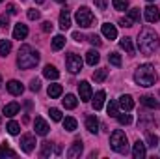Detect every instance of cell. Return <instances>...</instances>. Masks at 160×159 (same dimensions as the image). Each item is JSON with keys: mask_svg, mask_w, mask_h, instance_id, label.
I'll return each mask as SVG.
<instances>
[{"mask_svg": "<svg viewBox=\"0 0 160 159\" xmlns=\"http://www.w3.org/2000/svg\"><path fill=\"white\" fill-rule=\"evenodd\" d=\"M36 148V137L34 135H22L21 137V150L24 154H32Z\"/></svg>", "mask_w": 160, "mask_h": 159, "instance_id": "cell-7", "label": "cell"}, {"mask_svg": "<svg viewBox=\"0 0 160 159\" xmlns=\"http://www.w3.org/2000/svg\"><path fill=\"white\" fill-rule=\"evenodd\" d=\"M128 19H130L132 23H138V21H140V8H132V9H128Z\"/></svg>", "mask_w": 160, "mask_h": 159, "instance_id": "cell-35", "label": "cell"}, {"mask_svg": "<svg viewBox=\"0 0 160 159\" xmlns=\"http://www.w3.org/2000/svg\"><path fill=\"white\" fill-rule=\"evenodd\" d=\"M62 103H63V107H65V109H75V107L78 105V99H77L73 94H67V96L62 99Z\"/></svg>", "mask_w": 160, "mask_h": 159, "instance_id": "cell-23", "label": "cell"}, {"mask_svg": "<svg viewBox=\"0 0 160 159\" xmlns=\"http://www.w3.org/2000/svg\"><path fill=\"white\" fill-rule=\"evenodd\" d=\"M0 2H2V0H0Z\"/></svg>", "mask_w": 160, "mask_h": 159, "instance_id": "cell-54", "label": "cell"}, {"mask_svg": "<svg viewBox=\"0 0 160 159\" xmlns=\"http://www.w3.org/2000/svg\"><path fill=\"white\" fill-rule=\"evenodd\" d=\"M6 88H8V92H9L11 96H21V94L24 92V86H22L19 80H15V79L9 80V82L6 84Z\"/></svg>", "mask_w": 160, "mask_h": 159, "instance_id": "cell-14", "label": "cell"}, {"mask_svg": "<svg viewBox=\"0 0 160 159\" xmlns=\"http://www.w3.org/2000/svg\"><path fill=\"white\" fill-rule=\"evenodd\" d=\"M39 64V52L34 51L30 45H22L19 49V56H17V66L21 69H32Z\"/></svg>", "mask_w": 160, "mask_h": 159, "instance_id": "cell-2", "label": "cell"}, {"mask_svg": "<svg viewBox=\"0 0 160 159\" xmlns=\"http://www.w3.org/2000/svg\"><path fill=\"white\" fill-rule=\"evenodd\" d=\"M50 154H52V142H48V140L41 142V157H48Z\"/></svg>", "mask_w": 160, "mask_h": 159, "instance_id": "cell-29", "label": "cell"}, {"mask_svg": "<svg viewBox=\"0 0 160 159\" xmlns=\"http://www.w3.org/2000/svg\"><path fill=\"white\" fill-rule=\"evenodd\" d=\"M119 47L123 51H127L128 54H134V45H132V38H123L119 41Z\"/></svg>", "mask_w": 160, "mask_h": 159, "instance_id": "cell-25", "label": "cell"}, {"mask_svg": "<svg viewBox=\"0 0 160 159\" xmlns=\"http://www.w3.org/2000/svg\"><path fill=\"white\" fill-rule=\"evenodd\" d=\"M82 66H84V62H82V58H80L78 54H75V52L67 54V58H65V68H67L71 73L82 71Z\"/></svg>", "mask_w": 160, "mask_h": 159, "instance_id": "cell-6", "label": "cell"}, {"mask_svg": "<svg viewBox=\"0 0 160 159\" xmlns=\"http://www.w3.org/2000/svg\"><path fill=\"white\" fill-rule=\"evenodd\" d=\"M39 17H41V13L38 9H28V19H30V21H38Z\"/></svg>", "mask_w": 160, "mask_h": 159, "instance_id": "cell-42", "label": "cell"}, {"mask_svg": "<svg viewBox=\"0 0 160 159\" xmlns=\"http://www.w3.org/2000/svg\"><path fill=\"white\" fill-rule=\"evenodd\" d=\"M86 129L89 133H97L99 131V120L95 118V116H88L86 118Z\"/></svg>", "mask_w": 160, "mask_h": 159, "instance_id": "cell-22", "label": "cell"}, {"mask_svg": "<svg viewBox=\"0 0 160 159\" xmlns=\"http://www.w3.org/2000/svg\"><path fill=\"white\" fill-rule=\"evenodd\" d=\"M118 105H119L121 111H125V112H128V111H132L134 109V99H132V96H121L119 101H118Z\"/></svg>", "mask_w": 160, "mask_h": 159, "instance_id": "cell-10", "label": "cell"}, {"mask_svg": "<svg viewBox=\"0 0 160 159\" xmlns=\"http://www.w3.org/2000/svg\"><path fill=\"white\" fill-rule=\"evenodd\" d=\"M138 49H140V52L145 54V56L153 54V52L158 49V34H157L155 30H151L149 26L142 28V32H140V36H138Z\"/></svg>", "mask_w": 160, "mask_h": 159, "instance_id": "cell-1", "label": "cell"}, {"mask_svg": "<svg viewBox=\"0 0 160 159\" xmlns=\"http://www.w3.org/2000/svg\"><path fill=\"white\" fill-rule=\"evenodd\" d=\"M63 47H65V38H63L62 34L54 36V40H52V49H54V51H60V49H63Z\"/></svg>", "mask_w": 160, "mask_h": 159, "instance_id": "cell-27", "label": "cell"}, {"mask_svg": "<svg viewBox=\"0 0 160 159\" xmlns=\"http://www.w3.org/2000/svg\"><path fill=\"white\" fill-rule=\"evenodd\" d=\"M134 80H136V84L145 86V88L153 86L155 80H157V71H155V68H153L151 64H143V66H140V68L134 71Z\"/></svg>", "mask_w": 160, "mask_h": 159, "instance_id": "cell-3", "label": "cell"}, {"mask_svg": "<svg viewBox=\"0 0 160 159\" xmlns=\"http://www.w3.org/2000/svg\"><path fill=\"white\" fill-rule=\"evenodd\" d=\"M43 2H45V0H36V4H43Z\"/></svg>", "mask_w": 160, "mask_h": 159, "instance_id": "cell-50", "label": "cell"}, {"mask_svg": "<svg viewBox=\"0 0 160 159\" xmlns=\"http://www.w3.org/2000/svg\"><path fill=\"white\" fill-rule=\"evenodd\" d=\"M17 11H19V9H17L15 4H8V13H9V15H15Z\"/></svg>", "mask_w": 160, "mask_h": 159, "instance_id": "cell-48", "label": "cell"}, {"mask_svg": "<svg viewBox=\"0 0 160 159\" xmlns=\"http://www.w3.org/2000/svg\"><path fill=\"white\" fill-rule=\"evenodd\" d=\"M108 62H110L112 66L119 68V66H121V56L118 54V52H110V54H108Z\"/></svg>", "mask_w": 160, "mask_h": 159, "instance_id": "cell-34", "label": "cell"}, {"mask_svg": "<svg viewBox=\"0 0 160 159\" xmlns=\"http://www.w3.org/2000/svg\"><path fill=\"white\" fill-rule=\"evenodd\" d=\"M147 2H155V0H147Z\"/></svg>", "mask_w": 160, "mask_h": 159, "instance_id": "cell-53", "label": "cell"}, {"mask_svg": "<svg viewBox=\"0 0 160 159\" xmlns=\"http://www.w3.org/2000/svg\"><path fill=\"white\" fill-rule=\"evenodd\" d=\"M0 86H2V77H0Z\"/></svg>", "mask_w": 160, "mask_h": 159, "instance_id": "cell-52", "label": "cell"}, {"mask_svg": "<svg viewBox=\"0 0 160 159\" xmlns=\"http://www.w3.org/2000/svg\"><path fill=\"white\" fill-rule=\"evenodd\" d=\"M99 60H101V56H99V52H97L95 49H89V51L86 52V62H88L89 66H95V64H99Z\"/></svg>", "mask_w": 160, "mask_h": 159, "instance_id": "cell-21", "label": "cell"}, {"mask_svg": "<svg viewBox=\"0 0 160 159\" xmlns=\"http://www.w3.org/2000/svg\"><path fill=\"white\" fill-rule=\"evenodd\" d=\"M41 28H43V32H47V34H48V32H52V28H54V26H52V23H50V21H45V23L41 25Z\"/></svg>", "mask_w": 160, "mask_h": 159, "instance_id": "cell-44", "label": "cell"}, {"mask_svg": "<svg viewBox=\"0 0 160 159\" xmlns=\"http://www.w3.org/2000/svg\"><path fill=\"white\" fill-rule=\"evenodd\" d=\"M34 129H36V133H38V135L45 137V135L48 133V129H50V127H48V123L41 118V116H38V118L34 120Z\"/></svg>", "mask_w": 160, "mask_h": 159, "instance_id": "cell-11", "label": "cell"}, {"mask_svg": "<svg viewBox=\"0 0 160 159\" xmlns=\"http://www.w3.org/2000/svg\"><path fill=\"white\" fill-rule=\"evenodd\" d=\"M78 94H80V99L82 101H89L91 99V84L88 82V80H82V82H78Z\"/></svg>", "mask_w": 160, "mask_h": 159, "instance_id": "cell-8", "label": "cell"}, {"mask_svg": "<svg viewBox=\"0 0 160 159\" xmlns=\"http://www.w3.org/2000/svg\"><path fill=\"white\" fill-rule=\"evenodd\" d=\"M104 97H106L104 90H99V92L95 94V97H93V109H95V111H101V109H102V105H104Z\"/></svg>", "mask_w": 160, "mask_h": 159, "instance_id": "cell-20", "label": "cell"}, {"mask_svg": "<svg viewBox=\"0 0 160 159\" xmlns=\"http://www.w3.org/2000/svg\"><path fill=\"white\" fill-rule=\"evenodd\" d=\"M48 114H50V118L54 120V122H62V111L60 109H50Z\"/></svg>", "mask_w": 160, "mask_h": 159, "instance_id": "cell-39", "label": "cell"}, {"mask_svg": "<svg viewBox=\"0 0 160 159\" xmlns=\"http://www.w3.org/2000/svg\"><path fill=\"white\" fill-rule=\"evenodd\" d=\"M63 129H65V131H75V129H77V120L71 118V116H67V118L63 120Z\"/></svg>", "mask_w": 160, "mask_h": 159, "instance_id": "cell-30", "label": "cell"}, {"mask_svg": "<svg viewBox=\"0 0 160 159\" xmlns=\"http://www.w3.org/2000/svg\"><path fill=\"white\" fill-rule=\"evenodd\" d=\"M110 146H112V150L118 152V154H127V150H128V139H127L125 131L116 129V131L110 135Z\"/></svg>", "mask_w": 160, "mask_h": 159, "instance_id": "cell-4", "label": "cell"}, {"mask_svg": "<svg viewBox=\"0 0 160 159\" xmlns=\"http://www.w3.org/2000/svg\"><path fill=\"white\" fill-rule=\"evenodd\" d=\"M19 109H21L19 103H15V101H13V103H8V105L4 107V114H6L8 118H11V116H15V114L19 112Z\"/></svg>", "mask_w": 160, "mask_h": 159, "instance_id": "cell-24", "label": "cell"}, {"mask_svg": "<svg viewBox=\"0 0 160 159\" xmlns=\"http://www.w3.org/2000/svg\"><path fill=\"white\" fill-rule=\"evenodd\" d=\"M108 114H110V116H118V114H119V105H118V101L112 99V101L108 103Z\"/></svg>", "mask_w": 160, "mask_h": 159, "instance_id": "cell-33", "label": "cell"}, {"mask_svg": "<svg viewBox=\"0 0 160 159\" xmlns=\"http://www.w3.org/2000/svg\"><path fill=\"white\" fill-rule=\"evenodd\" d=\"M73 40L75 41H84V36H82V34H80V32H73Z\"/></svg>", "mask_w": 160, "mask_h": 159, "instance_id": "cell-49", "label": "cell"}, {"mask_svg": "<svg viewBox=\"0 0 160 159\" xmlns=\"http://www.w3.org/2000/svg\"><path fill=\"white\" fill-rule=\"evenodd\" d=\"M82 150H84V144H82V140H80V139H77V140L71 144V148L67 150V157H71V159L78 157L80 154H82Z\"/></svg>", "mask_w": 160, "mask_h": 159, "instance_id": "cell-13", "label": "cell"}, {"mask_svg": "<svg viewBox=\"0 0 160 159\" xmlns=\"http://www.w3.org/2000/svg\"><path fill=\"white\" fill-rule=\"evenodd\" d=\"M0 25H2L4 28H8V25H9V17H8V13H4V15L0 17Z\"/></svg>", "mask_w": 160, "mask_h": 159, "instance_id": "cell-47", "label": "cell"}, {"mask_svg": "<svg viewBox=\"0 0 160 159\" xmlns=\"http://www.w3.org/2000/svg\"><path fill=\"white\" fill-rule=\"evenodd\" d=\"M93 2L99 9H106V6H108V0H93Z\"/></svg>", "mask_w": 160, "mask_h": 159, "instance_id": "cell-45", "label": "cell"}, {"mask_svg": "<svg viewBox=\"0 0 160 159\" xmlns=\"http://www.w3.org/2000/svg\"><path fill=\"white\" fill-rule=\"evenodd\" d=\"M28 36V26L22 23H17L13 28V40H24Z\"/></svg>", "mask_w": 160, "mask_h": 159, "instance_id": "cell-16", "label": "cell"}, {"mask_svg": "<svg viewBox=\"0 0 160 159\" xmlns=\"http://www.w3.org/2000/svg\"><path fill=\"white\" fill-rule=\"evenodd\" d=\"M140 103H142V105H145L147 109H153V111L160 107V103L153 97V96H143V97H140Z\"/></svg>", "mask_w": 160, "mask_h": 159, "instance_id": "cell-19", "label": "cell"}, {"mask_svg": "<svg viewBox=\"0 0 160 159\" xmlns=\"http://www.w3.org/2000/svg\"><path fill=\"white\" fill-rule=\"evenodd\" d=\"M60 26H62L63 30L71 28V11H69L67 8H63V9L60 11Z\"/></svg>", "mask_w": 160, "mask_h": 159, "instance_id": "cell-15", "label": "cell"}, {"mask_svg": "<svg viewBox=\"0 0 160 159\" xmlns=\"http://www.w3.org/2000/svg\"><path fill=\"white\" fill-rule=\"evenodd\" d=\"M119 25H121V26H127V28H130V26H132L134 23H132V21L128 19V17H125V19H119Z\"/></svg>", "mask_w": 160, "mask_h": 159, "instance_id": "cell-46", "label": "cell"}, {"mask_svg": "<svg viewBox=\"0 0 160 159\" xmlns=\"http://www.w3.org/2000/svg\"><path fill=\"white\" fill-rule=\"evenodd\" d=\"M116 118H118V122H119L121 125H128V123L132 122V116H130V114H118Z\"/></svg>", "mask_w": 160, "mask_h": 159, "instance_id": "cell-38", "label": "cell"}, {"mask_svg": "<svg viewBox=\"0 0 160 159\" xmlns=\"http://www.w3.org/2000/svg\"><path fill=\"white\" fill-rule=\"evenodd\" d=\"M75 19H77V25H78L80 28H89V26L95 23V15H93V13H91V9H88L86 6H84V8H80L78 11H77Z\"/></svg>", "mask_w": 160, "mask_h": 159, "instance_id": "cell-5", "label": "cell"}, {"mask_svg": "<svg viewBox=\"0 0 160 159\" xmlns=\"http://www.w3.org/2000/svg\"><path fill=\"white\" fill-rule=\"evenodd\" d=\"M145 144L142 142V140H136L134 144H132V157L134 159H143L145 157Z\"/></svg>", "mask_w": 160, "mask_h": 159, "instance_id": "cell-12", "label": "cell"}, {"mask_svg": "<svg viewBox=\"0 0 160 159\" xmlns=\"http://www.w3.org/2000/svg\"><path fill=\"white\" fill-rule=\"evenodd\" d=\"M102 36L106 38V40H116L118 38V30H116V26L114 25H110V23H104L102 25Z\"/></svg>", "mask_w": 160, "mask_h": 159, "instance_id": "cell-17", "label": "cell"}, {"mask_svg": "<svg viewBox=\"0 0 160 159\" xmlns=\"http://www.w3.org/2000/svg\"><path fill=\"white\" fill-rule=\"evenodd\" d=\"M106 77H108V71H106V69H95V71H93V79L97 80V82L106 80Z\"/></svg>", "mask_w": 160, "mask_h": 159, "instance_id": "cell-32", "label": "cell"}, {"mask_svg": "<svg viewBox=\"0 0 160 159\" xmlns=\"http://www.w3.org/2000/svg\"><path fill=\"white\" fill-rule=\"evenodd\" d=\"M6 129H8V133H9V135H19V131H21V125H19L15 120H11V122L8 123V127H6Z\"/></svg>", "mask_w": 160, "mask_h": 159, "instance_id": "cell-31", "label": "cell"}, {"mask_svg": "<svg viewBox=\"0 0 160 159\" xmlns=\"http://www.w3.org/2000/svg\"><path fill=\"white\" fill-rule=\"evenodd\" d=\"M160 19V9L157 6H147L145 8V21L147 23H157Z\"/></svg>", "mask_w": 160, "mask_h": 159, "instance_id": "cell-9", "label": "cell"}, {"mask_svg": "<svg viewBox=\"0 0 160 159\" xmlns=\"http://www.w3.org/2000/svg\"><path fill=\"white\" fill-rule=\"evenodd\" d=\"M11 51V41L9 40H0V56H8Z\"/></svg>", "mask_w": 160, "mask_h": 159, "instance_id": "cell-28", "label": "cell"}, {"mask_svg": "<svg viewBox=\"0 0 160 159\" xmlns=\"http://www.w3.org/2000/svg\"><path fill=\"white\" fill-rule=\"evenodd\" d=\"M56 2H60V4H63V2H67V0H56Z\"/></svg>", "mask_w": 160, "mask_h": 159, "instance_id": "cell-51", "label": "cell"}, {"mask_svg": "<svg viewBox=\"0 0 160 159\" xmlns=\"http://www.w3.org/2000/svg\"><path fill=\"white\" fill-rule=\"evenodd\" d=\"M0 156H9V157H15L17 154H15L11 148H8V144H4V146H0Z\"/></svg>", "mask_w": 160, "mask_h": 159, "instance_id": "cell-40", "label": "cell"}, {"mask_svg": "<svg viewBox=\"0 0 160 159\" xmlns=\"http://www.w3.org/2000/svg\"><path fill=\"white\" fill-rule=\"evenodd\" d=\"M43 77H45V79H48V80H56L58 77H60V71H58L54 66H50V64H48V66H45V68H43Z\"/></svg>", "mask_w": 160, "mask_h": 159, "instance_id": "cell-18", "label": "cell"}, {"mask_svg": "<svg viewBox=\"0 0 160 159\" xmlns=\"http://www.w3.org/2000/svg\"><path fill=\"white\" fill-rule=\"evenodd\" d=\"M88 40H89V43H91L93 47H101V45H102V40H101V38H99L97 34H91V36H89Z\"/></svg>", "mask_w": 160, "mask_h": 159, "instance_id": "cell-41", "label": "cell"}, {"mask_svg": "<svg viewBox=\"0 0 160 159\" xmlns=\"http://www.w3.org/2000/svg\"><path fill=\"white\" fill-rule=\"evenodd\" d=\"M62 92H63L62 84H50V86H48V96H50L52 99L60 97V96H62Z\"/></svg>", "mask_w": 160, "mask_h": 159, "instance_id": "cell-26", "label": "cell"}, {"mask_svg": "<svg viewBox=\"0 0 160 159\" xmlns=\"http://www.w3.org/2000/svg\"><path fill=\"white\" fill-rule=\"evenodd\" d=\"M39 88H41V80L39 79H34L32 82H30V90H32V92H39Z\"/></svg>", "mask_w": 160, "mask_h": 159, "instance_id": "cell-43", "label": "cell"}, {"mask_svg": "<svg viewBox=\"0 0 160 159\" xmlns=\"http://www.w3.org/2000/svg\"><path fill=\"white\" fill-rule=\"evenodd\" d=\"M157 144H158V137H157L155 133H147V146L155 148Z\"/></svg>", "mask_w": 160, "mask_h": 159, "instance_id": "cell-37", "label": "cell"}, {"mask_svg": "<svg viewBox=\"0 0 160 159\" xmlns=\"http://www.w3.org/2000/svg\"><path fill=\"white\" fill-rule=\"evenodd\" d=\"M112 2H114V8L119 11H125L128 8V0H112Z\"/></svg>", "mask_w": 160, "mask_h": 159, "instance_id": "cell-36", "label": "cell"}]
</instances>
